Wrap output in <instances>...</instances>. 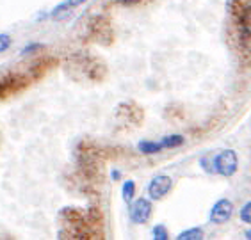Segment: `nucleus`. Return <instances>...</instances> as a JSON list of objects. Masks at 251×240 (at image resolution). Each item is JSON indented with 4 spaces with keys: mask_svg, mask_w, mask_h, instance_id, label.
I'll list each match as a JSON object with an SVG mask.
<instances>
[{
    "mask_svg": "<svg viewBox=\"0 0 251 240\" xmlns=\"http://www.w3.org/2000/svg\"><path fill=\"white\" fill-rule=\"evenodd\" d=\"M239 169V157L233 149H223L219 153H214V171L219 176L230 178Z\"/></svg>",
    "mask_w": 251,
    "mask_h": 240,
    "instance_id": "f257e3e1",
    "label": "nucleus"
},
{
    "mask_svg": "<svg viewBox=\"0 0 251 240\" xmlns=\"http://www.w3.org/2000/svg\"><path fill=\"white\" fill-rule=\"evenodd\" d=\"M151 201L146 199V197H139V199H132L130 208H128V216H130V221L134 224H145V222L150 221L151 217Z\"/></svg>",
    "mask_w": 251,
    "mask_h": 240,
    "instance_id": "f03ea898",
    "label": "nucleus"
},
{
    "mask_svg": "<svg viewBox=\"0 0 251 240\" xmlns=\"http://www.w3.org/2000/svg\"><path fill=\"white\" fill-rule=\"evenodd\" d=\"M171 189H173V178L168 174H157L155 178H151L150 185H148V196L153 201H159L168 196Z\"/></svg>",
    "mask_w": 251,
    "mask_h": 240,
    "instance_id": "7ed1b4c3",
    "label": "nucleus"
},
{
    "mask_svg": "<svg viewBox=\"0 0 251 240\" xmlns=\"http://www.w3.org/2000/svg\"><path fill=\"white\" fill-rule=\"evenodd\" d=\"M232 216H233V203L230 199H226V197H223V199H219L214 205L212 210H210V222H214V224H225V222H228L232 219Z\"/></svg>",
    "mask_w": 251,
    "mask_h": 240,
    "instance_id": "20e7f679",
    "label": "nucleus"
},
{
    "mask_svg": "<svg viewBox=\"0 0 251 240\" xmlns=\"http://www.w3.org/2000/svg\"><path fill=\"white\" fill-rule=\"evenodd\" d=\"M137 149H139L143 155H157L162 151V144L160 143H155V141H141L137 144Z\"/></svg>",
    "mask_w": 251,
    "mask_h": 240,
    "instance_id": "39448f33",
    "label": "nucleus"
},
{
    "mask_svg": "<svg viewBox=\"0 0 251 240\" xmlns=\"http://www.w3.org/2000/svg\"><path fill=\"white\" fill-rule=\"evenodd\" d=\"M185 143V137L180 134H173V135H166L160 139V144H162V148L164 149H169V148H178L182 144Z\"/></svg>",
    "mask_w": 251,
    "mask_h": 240,
    "instance_id": "423d86ee",
    "label": "nucleus"
},
{
    "mask_svg": "<svg viewBox=\"0 0 251 240\" xmlns=\"http://www.w3.org/2000/svg\"><path fill=\"white\" fill-rule=\"evenodd\" d=\"M70 13H72V7H70L66 2H64V4H59L57 7H53L52 13H50V18L61 22V20L68 18V16H70Z\"/></svg>",
    "mask_w": 251,
    "mask_h": 240,
    "instance_id": "0eeeda50",
    "label": "nucleus"
},
{
    "mask_svg": "<svg viewBox=\"0 0 251 240\" xmlns=\"http://www.w3.org/2000/svg\"><path fill=\"white\" fill-rule=\"evenodd\" d=\"M203 239V230L201 228H189V230L182 231L176 235V240H201Z\"/></svg>",
    "mask_w": 251,
    "mask_h": 240,
    "instance_id": "6e6552de",
    "label": "nucleus"
},
{
    "mask_svg": "<svg viewBox=\"0 0 251 240\" xmlns=\"http://www.w3.org/2000/svg\"><path fill=\"white\" fill-rule=\"evenodd\" d=\"M121 196H123V201L130 203L135 196V182L134 180H126L121 187Z\"/></svg>",
    "mask_w": 251,
    "mask_h": 240,
    "instance_id": "1a4fd4ad",
    "label": "nucleus"
},
{
    "mask_svg": "<svg viewBox=\"0 0 251 240\" xmlns=\"http://www.w3.org/2000/svg\"><path fill=\"white\" fill-rule=\"evenodd\" d=\"M200 168L207 174H216V171H214V153L203 155L201 159H200Z\"/></svg>",
    "mask_w": 251,
    "mask_h": 240,
    "instance_id": "9d476101",
    "label": "nucleus"
},
{
    "mask_svg": "<svg viewBox=\"0 0 251 240\" xmlns=\"http://www.w3.org/2000/svg\"><path fill=\"white\" fill-rule=\"evenodd\" d=\"M151 235H153V239H157V240H168L169 239V233H168V230H166V226L164 224H157L151 230Z\"/></svg>",
    "mask_w": 251,
    "mask_h": 240,
    "instance_id": "9b49d317",
    "label": "nucleus"
},
{
    "mask_svg": "<svg viewBox=\"0 0 251 240\" xmlns=\"http://www.w3.org/2000/svg\"><path fill=\"white\" fill-rule=\"evenodd\" d=\"M241 221L242 222H246V224H250L251 222V203L248 201V203H244V207L241 208Z\"/></svg>",
    "mask_w": 251,
    "mask_h": 240,
    "instance_id": "f8f14e48",
    "label": "nucleus"
},
{
    "mask_svg": "<svg viewBox=\"0 0 251 240\" xmlns=\"http://www.w3.org/2000/svg\"><path fill=\"white\" fill-rule=\"evenodd\" d=\"M39 50H43V45L41 43H30V45H27V47L22 50V55H29V53H34V52H39Z\"/></svg>",
    "mask_w": 251,
    "mask_h": 240,
    "instance_id": "ddd939ff",
    "label": "nucleus"
},
{
    "mask_svg": "<svg viewBox=\"0 0 251 240\" xmlns=\"http://www.w3.org/2000/svg\"><path fill=\"white\" fill-rule=\"evenodd\" d=\"M11 47V36L9 34H0V53L5 52Z\"/></svg>",
    "mask_w": 251,
    "mask_h": 240,
    "instance_id": "4468645a",
    "label": "nucleus"
},
{
    "mask_svg": "<svg viewBox=\"0 0 251 240\" xmlns=\"http://www.w3.org/2000/svg\"><path fill=\"white\" fill-rule=\"evenodd\" d=\"M86 0H66V4L70 5V7H78V5H82Z\"/></svg>",
    "mask_w": 251,
    "mask_h": 240,
    "instance_id": "2eb2a0df",
    "label": "nucleus"
},
{
    "mask_svg": "<svg viewBox=\"0 0 251 240\" xmlns=\"http://www.w3.org/2000/svg\"><path fill=\"white\" fill-rule=\"evenodd\" d=\"M120 2L125 5H132V4H135V2H139V0H120Z\"/></svg>",
    "mask_w": 251,
    "mask_h": 240,
    "instance_id": "dca6fc26",
    "label": "nucleus"
},
{
    "mask_svg": "<svg viewBox=\"0 0 251 240\" xmlns=\"http://www.w3.org/2000/svg\"><path fill=\"white\" fill-rule=\"evenodd\" d=\"M120 178H121V173L114 169V171H112V180H120Z\"/></svg>",
    "mask_w": 251,
    "mask_h": 240,
    "instance_id": "f3484780",
    "label": "nucleus"
}]
</instances>
